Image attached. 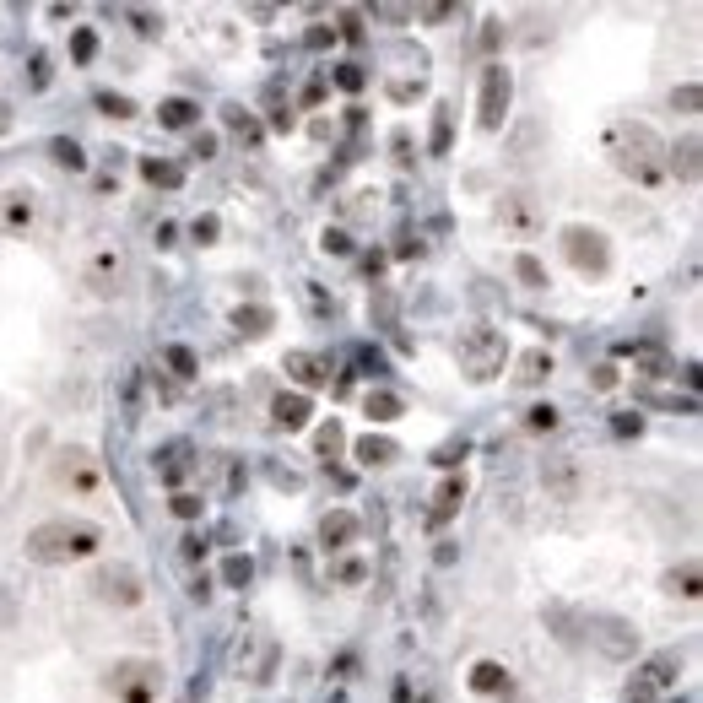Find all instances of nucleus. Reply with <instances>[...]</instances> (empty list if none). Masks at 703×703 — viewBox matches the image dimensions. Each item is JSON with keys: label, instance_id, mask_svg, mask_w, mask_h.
I'll return each instance as SVG.
<instances>
[{"label": "nucleus", "instance_id": "obj_57", "mask_svg": "<svg viewBox=\"0 0 703 703\" xmlns=\"http://www.w3.org/2000/svg\"><path fill=\"white\" fill-rule=\"evenodd\" d=\"M6 130H11V109L0 103V136H6Z\"/></svg>", "mask_w": 703, "mask_h": 703}, {"label": "nucleus", "instance_id": "obj_42", "mask_svg": "<svg viewBox=\"0 0 703 703\" xmlns=\"http://www.w3.org/2000/svg\"><path fill=\"white\" fill-rule=\"evenodd\" d=\"M671 109H682V114H698V82L676 87V92H671Z\"/></svg>", "mask_w": 703, "mask_h": 703}, {"label": "nucleus", "instance_id": "obj_14", "mask_svg": "<svg viewBox=\"0 0 703 703\" xmlns=\"http://www.w3.org/2000/svg\"><path fill=\"white\" fill-rule=\"evenodd\" d=\"M33 217H38V195L33 190H6L0 195V222H6V228H33Z\"/></svg>", "mask_w": 703, "mask_h": 703}, {"label": "nucleus", "instance_id": "obj_44", "mask_svg": "<svg viewBox=\"0 0 703 703\" xmlns=\"http://www.w3.org/2000/svg\"><path fill=\"white\" fill-rule=\"evenodd\" d=\"M466 449H471L466 439H455V444H444V449H439V455H433V466H460V460H466Z\"/></svg>", "mask_w": 703, "mask_h": 703}, {"label": "nucleus", "instance_id": "obj_38", "mask_svg": "<svg viewBox=\"0 0 703 703\" xmlns=\"http://www.w3.org/2000/svg\"><path fill=\"white\" fill-rule=\"evenodd\" d=\"M336 87H341V92H363V87H368L363 65H336Z\"/></svg>", "mask_w": 703, "mask_h": 703}, {"label": "nucleus", "instance_id": "obj_53", "mask_svg": "<svg viewBox=\"0 0 703 703\" xmlns=\"http://www.w3.org/2000/svg\"><path fill=\"white\" fill-rule=\"evenodd\" d=\"M325 44H336V28H314L309 33V49H325Z\"/></svg>", "mask_w": 703, "mask_h": 703}, {"label": "nucleus", "instance_id": "obj_2", "mask_svg": "<svg viewBox=\"0 0 703 703\" xmlns=\"http://www.w3.org/2000/svg\"><path fill=\"white\" fill-rule=\"evenodd\" d=\"M22 547H28L33 563H82L103 547V530L92 520H44L28 530Z\"/></svg>", "mask_w": 703, "mask_h": 703}, {"label": "nucleus", "instance_id": "obj_51", "mask_svg": "<svg viewBox=\"0 0 703 703\" xmlns=\"http://www.w3.org/2000/svg\"><path fill=\"white\" fill-rule=\"evenodd\" d=\"M190 157H201V163H206V157H217V136H195Z\"/></svg>", "mask_w": 703, "mask_h": 703}, {"label": "nucleus", "instance_id": "obj_56", "mask_svg": "<svg viewBox=\"0 0 703 703\" xmlns=\"http://www.w3.org/2000/svg\"><path fill=\"white\" fill-rule=\"evenodd\" d=\"M498 38H503L498 22H487V28H482V49H498Z\"/></svg>", "mask_w": 703, "mask_h": 703}, {"label": "nucleus", "instance_id": "obj_16", "mask_svg": "<svg viewBox=\"0 0 703 703\" xmlns=\"http://www.w3.org/2000/svg\"><path fill=\"white\" fill-rule=\"evenodd\" d=\"M320 541H325L330 552L352 547V541H357V514L352 509H330L325 520H320Z\"/></svg>", "mask_w": 703, "mask_h": 703}, {"label": "nucleus", "instance_id": "obj_30", "mask_svg": "<svg viewBox=\"0 0 703 703\" xmlns=\"http://www.w3.org/2000/svg\"><path fill=\"white\" fill-rule=\"evenodd\" d=\"M633 644H639V633H628V622H606V639H601L606 655H628Z\"/></svg>", "mask_w": 703, "mask_h": 703}, {"label": "nucleus", "instance_id": "obj_48", "mask_svg": "<svg viewBox=\"0 0 703 703\" xmlns=\"http://www.w3.org/2000/svg\"><path fill=\"white\" fill-rule=\"evenodd\" d=\"M179 552L190 557V563H201V557H206V536H184V541H179Z\"/></svg>", "mask_w": 703, "mask_h": 703}, {"label": "nucleus", "instance_id": "obj_4", "mask_svg": "<svg viewBox=\"0 0 703 703\" xmlns=\"http://www.w3.org/2000/svg\"><path fill=\"white\" fill-rule=\"evenodd\" d=\"M563 255L574 271H585V276H606V265H612V244H606V233L601 228H585V222H568L563 233Z\"/></svg>", "mask_w": 703, "mask_h": 703}, {"label": "nucleus", "instance_id": "obj_43", "mask_svg": "<svg viewBox=\"0 0 703 703\" xmlns=\"http://www.w3.org/2000/svg\"><path fill=\"white\" fill-rule=\"evenodd\" d=\"M320 249L325 255H352V238L341 233V228H325V238H320Z\"/></svg>", "mask_w": 703, "mask_h": 703}, {"label": "nucleus", "instance_id": "obj_10", "mask_svg": "<svg viewBox=\"0 0 703 703\" xmlns=\"http://www.w3.org/2000/svg\"><path fill=\"white\" fill-rule=\"evenodd\" d=\"M125 255H119V249H98V255L87 260V287L98 298H109V293H119V287H125Z\"/></svg>", "mask_w": 703, "mask_h": 703}, {"label": "nucleus", "instance_id": "obj_18", "mask_svg": "<svg viewBox=\"0 0 703 703\" xmlns=\"http://www.w3.org/2000/svg\"><path fill=\"white\" fill-rule=\"evenodd\" d=\"M541 379H552V352L547 347L520 352V363H514V384H541Z\"/></svg>", "mask_w": 703, "mask_h": 703}, {"label": "nucleus", "instance_id": "obj_9", "mask_svg": "<svg viewBox=\"0 0 703 703\" xmlns=\"http://www.w3.org/2000/svg\"><path fill=\"white\" fill-rule=\"evenodd\" d=\"M55 482L71 487V493H98V460L87 455V449H60L55 455Z\"/></svg>", "mask_w": 703, "mask_h": 703}, {"label": "nucleus", "instance_id": "obj_28", "mask_svg": "<svg viewBox=\"0 0 703 703\" xmlns=\"http://www.w3.org/2000/svg\"><path fill=\"white\" fill-rule=\"evenodd\" d=\"M49 152H55V163H60V168H71V174H82V168H87V152H82V147H76V141H71V136H60V141H49Z\"/></svg>", "mask_w": 703, "mask_h": 703}, {"label": "nucleus", "instance_id": "obj_11", "mask_svg": "<svg viewBox=\"0 0 703 703\" xmlns=\"http://www.w3.org/2000/svg\"><path fill=\"white\" fill-rule=\"evenodd\" d=\"M309 417H314V401H309V395H298V390H282L271 401V422H276V428H287V433H298Z\"/></svg>", "mask_w": 703, "mask_h": 703}, {"label": "nucleus", "instance_id": "obj_40", "mask_svg": "<svg viewBox=\"0 0 703 703\" xmlns=\"http://www.w3.org/2000/svg\"><path fill=\"white\" fill-rule=\"evenodd\" d=\"M71 55H76V60H92V55H98V33H92V28H76Z\"/></svg>", "mask_w": 703, "mask_h": 703}, {"label": "nucleus", "instance_id": "obj_26", "mask_svg": "<svg viewBox=\"0 0 703 703\" xmlns=\"http://www.w3.org/2000/svg\"><path fill=\"white\" fill-rule=\"evenodd\" d=\"M195 114H201V109H195L190 98H168L163 109H157V119H163L168 130H184V125H195Z\"/></svg>", "mask_w": 703, "mask_h": 703}, {"label": "nucleus", "instance_id": "obj_22", "mask_svg": "<svg viewBox=\"0 0 703 703\" xmlns=\"http://www.w3.org/2000/svg\"><path fill=\"white\" fill-rule=\"evenodd\" d=\"M233 325L244 330V336H265V330L276 325V314L265 309V303H238V309H233Z\"/></svg>", "mask_w": 703, "mask_h": 703}, {"label": "nucleus", "instance_id": "obj_31", "mask_svg": "<svg viewBox=\"0 0 703 703\" xmlns=\"http://www.w3.org/2000/svg\"><path fill=\"white\" fill-rule=\"evenodd\" d=\"M341 444H347V433H341V422H336V417H330L325 428L314 433V449H320L325 460H336V455H341Z\"/></svg>", "mask_w": 703, "mask_h": 703}, {"label": "nucleus", "instance_id": "obj_5", "mask_svg": "<svg viewBox=\"0 0 703 703\" xmlns=\"http://www.w3.org/2000/svg\"><path fill=\"white\" fill-rule=\"evenodd\" d=\"M109 687L119 703H157V693H163V666L157 660H114Z\"/></svg>", "mask_w": 703, "mask_h": 703}, {"label": "nucleus", "instance_id": "obj_12", "mask_svg": "<svg viewBox=\"0 0 703 703\" xmlns=\"http://www.w3.org/2000/svg\"><path fill=\"white\" fill-rule=\"evenodd\" d=\"M282 368L303 384V390H320V384H330V363H325L320 352H287Z\"/></svg>", "mask_w": 703, "mask_h": 703}, {"label": "nucleus", "instance_id": "obj_19", "mask_svg": "<svg viewBox=\"0 0 703 703\" xmlns=\"http://www.w3.org/2000/svg\"><path fill=\"white\" fill-rule=\"evenodd\" d=\"M471 687L482 698H498V693H509V671H503L498 660H476V666H471Z\"/></svg>", "mask_w": 703, "mask_h": 703}, {"label": "nucleus", "instance_id": "obj_46", "mask_svg": "<svg viewBox=\"0 0 703 703\" xmlns=\"http://www.w3.org/2000/svg\"><path fill=\"white\" fill-rule=\"evenodd\" d=\"M130 22H136V33H141V38L163 33V17H152V11H130Z\"/></svg>", "mask_w": 703, "mask_h": 703}, {"label": "nucleus", "instance_id": "obj_34", "mask_svg": "<svg viewBox=\"0 0 703 703\" xmlns=\"http://www.w3.org/2000/svg\"><path fill=\"white\" fill-rule=\"evenodd\" d=\"M163 363L174 368V379H195V352L190 347H163Z\"/></svg>", "mask_w": 703, "mask_h": 703}, {"label": "nucleus", "instance_id": "obj_25", "mask_svg": "<svg viewBox=\"0 0 703 703\" xmlns=\"http://www.w3.org/2000/svg\"><path fill=\"white\" fill-rule=\"evenodd\" d=\"M363 411H368L374 422H395V417L406 411V401H401V395H390V390H368V395H363Z\"/></svg>", "mask_w": 703, "mask_h": 703}, {"label": "nucleus", "instance_id": "obj_17", "mask_svg": "<svg viewBox=\"0 0 703 703\" xmlns=\"http://www.w3.org/2000/svg\"><path fill=\"white\" fill-rule=\"evenodd\" d=\"M541 482H547V493H557V498H574V493H579V460H574V455H557V460H547Z\"/></svg>", "mask_w": 703, "mask_h": 703}, {"label": "nucleus", "instance_id": "obj_29", "mask_svg": "<svg viewBox=\"0 0 703 703\" xmlns=\"http://www.w3.org/2000/svg\"><path fill=\"white\" fill-rule=\"evenodd\" d=\"M503 222H509L514 233H530L536 211H530V201H525V195H509V201H503Z\"/></svg>", "mask_w": 703, "mask_h": 703}, {"label": "nucleus", "instance_id": "obj_33", "mask_svg": "<svg viewBox=\"0 0 703 703\" xmlns=\"http://www.w3.org/2000/svg\"><path fill=\"white\" fill-rule=\"evenodd\" d=\"M249 579H255V563H249V557H228V563H222V585L244 590Z\"/></svg>", "mask_w": 703, "mask_h": 703}, {"label": "nucleus", "instance_id": "obj_15", "mask_svg": "<svg viewBox=\"0 0 703 703\" xmlns=\"http://www.w3.org/2000/svg\"><path fill=\"white\" fill-rule=\"evenodd\" d=\"M152 466H157V482L179 487L184 476H190V444H163V449L152 455Z\"/></svg>", "mask_w": 703, "mask_h": 703}, {"label": "nucleus", "instance_id": "obj_20", "mask_svg": "<svg viewBox=\"0 0 703 703\" xmlns=\"http://www.w3.org/2000/svg\"><path fill=\"white\" fill-rule=\"evenodd\" d=\"M352 455L363 460V466H390L401 449H395V439H384V433H363V439L352 444Z\"/></svg>", "mask_w": 703, "mask_h": 703}, {"label": "nucleus", "instance_id": "obj_39", "mask_svg": "<svg viewBox=\"0 0 703 703\" xmlns=\"http://www.w3.org/2000/svg\"><path fill=\"white\" fill-rule=\"evenodd\" d=\"M98 109L114 114V119H136V103H130V98H114V92H98Z\"/></svg>", "mask_w": 703, "mask_h": 703}, {"label": "nucleus", "instance_id": "obj_6", "mask_svg": "<svg viewBox=\"0 0 703 703\" xmlns=\"http://www.w3.org/2000/svg\"><path fill=\"white\" fill-rule=\"evenodd\" d=\"M676 676H682V655H676V649L649 655L644 666L633 671V682H628V703H660V693L676 687Z\"/></svg>", "mask_w": 703, "mask_h": 703}, {"label": "nucleus", "instance_id": "obj_23", "mask_svg": "<svg viewBox=\"0 0 703 703\" xmlns=\"http://www.w3.org/2000/svg\"><path fill=\"white\" fill-rule=\"evenodd\" d=\"M141 179L157 184V190H179V184H184V168L168 163V157H147V163H141Z\"/></svg>", "mask_w": 703, "mask_h": 703}, {"label": "nucleus", "instance_id": "obj_32", "mask_svg": "<svg viewBox=\"0 0 703 703\" xmlns=\"http://www.w3.org/2000/svg\"><path fill=\"white\" fill-rule=\"evenodd\" d=\"M455 109H449V103H439V109H433V152H449V136H455V119H449Z\"/></svg>", "mask_w": 703, "mask_h": 703}, {"label": "nucleus", "instance_id": "obj_37", "mask_svg": "<svg viewBox=\"0 0 703 703\" xmlns=\"http://www.w3.org/2000/svg\"><path fill=\"white\" fill-rule=\"evenodd\" d=\"M168 509H174L179 520H201V509H206V503L195 498V493H174V498H168Z\"/></svg>", "mask_w": 703, "mask_h": 703}, {"label": "nucleus", "instance_id": "obj_8", "mask_svg": "<svg viewBox=\"0 0 703 703\" xmlns=\"http://www.w3.org/2000/svg\"><path fill=\"white\" fill-rule=\"evenodd\" d=\"M509 103H514V76L503 71V65H487L482 71V130H503V119H509Z\"/></svg>", "mask_w": 703, "mask_h": 703}, {"label": "nucleus", "instance_id": "obj_50", "mask_svg": "<svg viewBox=\"0 0 703 703\" xmlns=\"http://www.w3.org/2000/svg\"><path fill=\"white\" fill-rule=\"evenodd\" d=\"M455 11H460V6H422L417 17H422V22H449V17H455Z\"/></svg>", "mask_w": 703, "mask_h": 703}, {"label": "nucleus", "instance_id": "obj_35", "mask_svg": "<svg viewBox=\"0 0 703 703\" xmlns=\"http://www.w3.org/2000/svg\"><path fill=\"white\" fill-rule=\"evenodd\" d=\"M525 428L530 433H552L557 428V406H530L525 411Z\"/></svg>", "mask_w": 703, "mask_h": 703}, {"label": "nucleus", "instance_id": "obj_36", "mask_svg": "<svg viewBox=\"0 0 703 703\" xmlns=\"http://www.w3.org/2000/svg\"><path fill=\"white\" fill-rule=\"evenodd\" d=\"M514 271H520V282H525V287H547V271H541V260H536V255H520V260H514Z\"/></svg>", "mask_w": 703, "mask_h": 703}, {"label": "nucleus", "instance_id": "obj_54", "mask_svg": "<svg viewBox=\"0 0 703 703\" xmlns=\"http://www.w3.org/2000/svg\"><path fill=\"white\" fill-rule=\"evenodd\" d=\"M617 384V368H595V390H612Z\"/></svg>", "mask_w": 703, "mask_h": 703}, {"label": "nucleus", "instance_id": "obj_55", "mask_svg": "<svg viewBox=\"0 0 703 703\" xmlns=\"http://www.w3.org/2000/svg\"><path fill=\"white\" fill-rule=\"evenodd\" d=\"M271 130H282V136H287V130H293V114H287V109H276V114H271Z\"/></svg>", "mask_w": 703, "mask_h": 703}, {"label": "nucleus", "instance_id": "obj_58", "mask_svg": "<svg viewBox=\"0 0 703 703\" xmlns=\"http://www.w3.org/2000/svg\"><path fill=\"white\" fill-rule=\"evenodd\" d=\"M11 617V601H6V595H0V622H6Z\"/></svg>", "mask_w": 703, "mask_h": 703}, {"label": "nucleus", "instance_id": "obj_7", "mask_svg": "<svg viewBox=\"0 0 703 703\" xmlns=\"http://www.w3.org/2000/svg\"><path fill=\"white\" fill-rule=\"evenodd\" d=\"M92 595H98L103 606H141V601H147V590H141V574H136L130 563L98 568V574H92Z\"/></svg>", "mask_w": 703, "mask_h": 703}, {"label": "nucleus", "instance_id": "obj_45", "mask_svg": "<svg viewBox=\"0 0 703 703\" xmlns=\"http://www.w3.org/2000/svg\"><path fill=\"white\" fill-rule=\"evenodd\" d=\"M336 579H341V585H363V579H368V568L357 563V557H347V563H336Z\"/></svg>", "mask_w": 703, "mask_h": 703}, {"label": "nucleus", "instance_id": "obj_52", "mask_svg": "<svg viewBox=\"0 0 703 703\" xmlns=\"http://www.w3.org/2000/svg\"><path fill=\"white\" fill-rule=\"evenodd\" d=\"M33 87H49V55H33Z\"/></svg>", "mask_w": 703, "mask_h": 703}, {"label": "nucleus", "instance_id": "obj_3", "mask_svg": "<svg viewBox=\"0 0 703 703\" xmlns=\"http://www.w3.org/2000/svg\"><path fill=\"white\" fill-rule=\"evenodd\" d=\"M460 374L476 379V384H487V379H498L503 374V357H509V341H503V330L493 325H471V330H460Z\"/></svg>", "mask_w": 703, "mask_h": 703}, {"label": "nucleus", "instance_id": "obj_13", "mask_svg": "<svg viewBox=\"0 0 703 703\" xmlns=\"http://www.w3.org/2000/svg\"><path fill=\"white\" fill-rule=\"evenodd\" d=\"M460 503H466V482H460V476H444V482H439V493H433L428 525H433V530H444L449 520H455V509H460Z\"/></svg>", "mask_w": 703, "mask_h": 703}, {"label": "nucleus", "instance_id": "obj_41", "mask_svg": "<svg viewBox=\"0 0 703 703\" xmlns=\"http://www.w3.org/2000/svg\"><path fill=\"white\" fill-rule=\"evenodd\" d=\"M217 233H222L217 217H195V222H190V238H195V244H217Z\"/></svg>", "mask_w": 703, "mask_h": 703}, {"label": "nucleus", "instance_id": "obj_24", "mask_svg": "<svg viewBox=\"0 0 703 703\" xmlns=\"http://www.w3.org/2000/svg\"><path fill=\"white\" fill-rule=\"evenodd\" d=\"M698 152H703V147H698V136H687L676 152H666V174L676 168V179H687V184H693V179H698Z\"/></svg>", "mask_w": 703, "mask_h": 703}, {"label": "nucleus", "instance_id": "obj_27", "mask_svg": "<svg viewBox=\"0 0 703 703\" xmlns=\"http://www.w3.org/2000/svg\"><path fill=\"white\" fill-rule=\"evenodd\" d=\"M222 125H228L233 136H244L249 147H255V141H260V125H255V119H249L244 109H238V103H228V109H222Z\"/></svg>", "mask_w": 703, "mask_h": 703}, {"label": "nucleus", "instance_id": "obj_49", "mask_svg": "<svg viewBox=\"0 0 703 703\" xmlns=\"http://www.w3.org/2000/svg\"><path fill=\"white\" fill-rule=\"evenodd\" d=\"M612 428H617V433H644V417H639V411H622Z\"/></svg>", "mask_w": 703, "mask_h": 703}, {"label": "nucleus", "instance_id": "obj_21", "mask_svg": "<svg viewBox=\"0 0 703 703\" xmlns=\"http://www.w3.org/2000/svg\"><path fill=\"white\" fill-rule=\"evenodd\" d=\"M666 590L682 595V601H698V595H703V568H698V563L671 568V574H666Z\"/></svg>", "mask_w": 703, "mask_h": 703}, {"label": "nucleus", "instance_id": "obj_47", "mask_svg": "<svg viewBox=\"0 0 703 703\" xmlns=\"http://www.w3.org/2000/svg\"><path fill=\"white\" fill-rule=\"evenodd\" d=\"M341 38H352V44L363 38V17L357 11H341Z\"/></svg>", "mask_w": 703, "mask_h": 703}, {"label": "nucleus", "instance_id": "obj_1", "mask_svg": "<svg viewBox=\"0 0 703 703\" xmlns=\"http://www.w3.org/2000/svg\"><path fill=\"white\" fill-rule=\"evenodd\" d=\"M666 141L655 136V125H644V119H617L612 130H606V157H612L617 174H628L633 184H660L666 179Z\"/></svg>", "mask_w": 703, "mask_h": 703}, {"label": "nucleus", "instance_id": "obj_59", "mask_svg": "<svg viewBox=\"0 0 703 703\" xmlns=\"http://www.w3.org/2000/svg\"><path fill=\"white\" fill-rule=\"evenodd\" d=\"M330 703H347V698H341V693H336V698H330Z\"/></svg>", "mask_w": 703, "mask_h": 703}]
</instances>
